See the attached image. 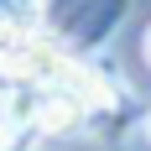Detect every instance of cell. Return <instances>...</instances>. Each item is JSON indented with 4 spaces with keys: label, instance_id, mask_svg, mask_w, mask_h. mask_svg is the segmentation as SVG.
Listing matches in <instances>:
<instances>
[{
    "label": "cell",
    "instance_id": "6da1fadb",
    "mask_svg": "<svg viewBox=\"0 0 151 151\" xmlns=\"http://www.w3.org/2000/svg\"><path fill=\"white\" fill-rule=\"evenodd\" d=\"M37 5L42 0H0V21H26V16H37Z\"/></svg>",
    "mask_w": 151,
    "mask_h": 151
},
{
    "label": "cell",
    "instance_id": "3957f363",
    "mask_svg": "<svg viewBox=\"0 0 151 151\" xmlns=\"http://www.w3.org/2000/svg\"><path fill=\"white\" fill-rule=\"evenodd\" d=\"M146 136H151V115H146Z\"/></svg>",
    "mask_w": 151,
    "mask_h": 151
},
{
    "label": "cell",
    "instance_id": "7a4b0ae2",
    "mask_svg": "<svg viewBox=\"0 0 151 151\" xmlns=\"http://www.w3.org/2000/svg\"><path fill=\"white\" fill-rule=\"evenodd\" d=\"M146 63H151V26H146Z\"/></svg>",
    "mask_w": 151,
    "mask_h": 151
}]
</instances>
